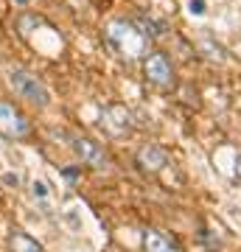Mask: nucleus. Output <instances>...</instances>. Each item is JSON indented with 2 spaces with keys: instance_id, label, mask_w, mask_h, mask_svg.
I'll return each mask as SVG.
<instances>
[{
  "instance_id": "obj_1",
  "label": "nucleus",
  "mask_w": 241,
  "mask_h": 252,
  "mask_svg": "<svg viewBox=\"0 0 241 252\" xmlns=\"http://www.w3.org/2000/svg\"><path fill=\"white\" fill-rule=\"evenodd\" d=\"M104 39H107V45L112 48L121 59H138V56H143L146 48H149L146 31H143L138 23H132V20H112V23H107Z\"/></svg>"
},
{
  "instance_id": "obj_2",
  "label": "nucleus",
  "mask_w": 241,
  "mask_h": 252,
  "mask_svg": "<svg viewBox=\"0 0 241 252\" xmlns=\"http://www.w3.org/2000/svg\"><path fill=\"white\" fill-rule=\"evenodd\" d=\"M9 84L14 87V93H17L20 98L28 101V104H34L36 109H45L48 104H51V93H48V87H45L42 79H36L31 70L11 67L9 70Z\"/></svg>"
},
{
  "instance_id": "obj_3",
  "label": "nucleus",
  "mask_w": 241,
  "mask_h": 252,
  "mask_svg": "<svg viewBox=\"0 0 241 252\" xmlns=\"http://www.w3.org/2000/svg\"><path fill=\"white\" fill-rule=\"evenodd\" d=\"M101 129L112 137H121L126 132H132V112L121 104H112L101 112Z\"/></svg>"
},
{
  "instance_id": "obj_4",
  "label": "nucleus",
  "mask_w": 241,
  "mask_h": 252,
  "mask_svg": "<svg viewBox=\"0 0 241 252\" xmlns=\"http://www.w3.org/2000/svg\"><path fill=\"white\" fill-rule=\"evenodd\" d=\"M0 132L9 137H26L31 132V124H28V118L20 109H14L6 101H0Z\"/></svg>"
},
{
  "instance_id": "obj_5",
  "label": "nucleus",
  "mask_w": 241,
  "mask_h": 252,
  "mask_svg": "<svg viewBox=\"0 0 241 252\" xmlns=\"http://www.w3.org/2000/svg\"><path fill=\"white\" fill-rule=\"evenodd\" d=\"M143 73H146V79L157 84V87H171L174 84V70H171V62L166 59V54H152L146 56V62H143Z\"/></svg>"
},
{
  "instance_id": "obj_6",
  "label": "nucleus",
  "mask_w": 241,
  "mask_h": 252,
  "mask_svg": "<svg viewBox=\"0 0 241 252\" xmlns=\"http://www.w3.org/2000/svg\"><path fill=\"white\" fill-rule=\"evenodd\" d=\"M70 146H73V152L81 157V162H87L93 168H104L109 162L107 152H104L96 140H90V137H70Z\"/></svg>"
},
{
  "instance_id": "obj_7",
  "label": "nucleus",
  "mask_w": 241,
  "mask_h": 252,
  "mask_svg": "<svg viewBox=\"0 0 241 252\" xmlns=\"http://www.w3.org/2000/svg\"><path fill=\"white\" fill-rule=\"evenodd\" d=\"M143 252H182V250L160 230H146L143 233Z\"/></svg>"
},
{
  "instance_id": "obj_8",
  "label": "nucleus",
  "mask_w": 241,
  "mask_h": 252,
  "mask_svg": "<svg viewBox=\"0 0 241 252\" xmlns=\"http://www.w3.org/2000/svg\"><path fill=\"white\" fill-rule=\"evenodd\" d=\"M138 162H140V168H146V171H160L163 165H166V152H163L160 146L149 143L138 152Z\"/></svg>"
},
{
  "instance_id": "obj_9",
  "label": "nucleus",
  "mask_w": 241,
  "mask_h": 252,
  "mask_svg": "<svg viewBox=\"0 0 241 252\" xmlns=\"http://www.w3.org/2000/svg\"><path fill=\"white\" fill-rule=\"evenodd\" d=\"M9 250L11 252H45L42 244L36 238H31L28 233H23V230H11L9 233Z\"/></svg>"
},
{
  "instance_id": "obj_10",
  "label": "nucleus",
  "mask_w": 241,
  "mask_h": 252,
  "mask_svg": "<svg viewBox=\"0 0 241 252\" xmlns=\"http://www.w3.org/2000/svg\"><path fill=\"white\" fill-rule=\"evenodd\" d=\"M31 199H34L42 210L51 207V188L45 185V180H34V182H31Z\"/></svg>"
},
{
  "instance_id": "obj_11",
  "label": "nucleus",
  "mask_w": 241,
  "mask_h": 252,
  "mask_svg": "<svg viewBox=\"0 0 241 252\" xmlns=\"http://www.w3.org/2000/svg\"><path fill=\"white\" fill-rule=\"evenodd\" d=\"M36 26H42V20L36 17V14H23V17L17 20V28H20V34L26 36L31 28H36Z\"/></svg>"
},
{
  "instance_id": "obj_12",
  "label": "nucleus",
  "mask_w": 241,
  "mask_h": 252,
  "mask_svg": "<svg viewBox=\"0 0 241 252\" xmlns=\"http://www.w3.org/2000/svg\"><path fill=\"white\" fill-rule=\"evenodd\" d=\"M191 14H205V0H191Z\"/></svg>"
},
{
  "instance_id": "obj_13",
  "label": "nucleus",
  "mask_w": 241,
  "mask_h": 252,
  "mask_svg": "<svg viewBox=\"0 0 241 252\" xmlns=\"http://www.w3.org/2000/svg\"><path fill=\"white\" fill-rule=\"evenodd\" d=\"M65 177L68 180H76V168H65Z\"/></svg>"
},
{
  "instance_id": "obj_14",
  "label": "nucleus",
  "mask_w": 241,
  "mask_h": 252,
  "mask_svg": "<svg viewBox=\"0 0 241 252\" xmlns=\"http://www.w3.org/2000/svg\"><path fill=\"white\" fill-rule=\"evenodd\" d=\"M14 3H17V6H26V3H31V0H14Z\"/></svg>"
}]
</instances>
